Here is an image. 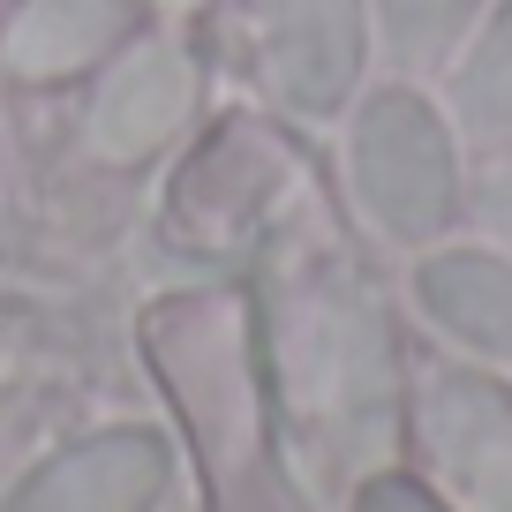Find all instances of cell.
Returning <instances> with one entry per match:
<instances>
[{
  "instance_id": "52a82bcc",
  "label": "cell",
  "mask_w": 512,
  "mask_h": 512,
  "mask_svg": "<svg viewBox=\"0 0 512 512\" xmlns=\"http://www.w3.org/2000/svg\"><path fill=\"white\" fill-rule=\"evenodd\" d=\"M166 437L151 430H106L68 445L61 460H46L8 512H151L166 497Z\"/></svg>"
},
{
  "instance_id": "ba28073f",
  "label": "cell",
  "mask_w": 512,
  "mask_h": 512,
  "mask_svg": "<svg viewBox=\"0 0 512 512\" xmlns=\"http://www.w3.org/2000/svg\"><path fill=\"white\" fill-rule=\"evenodd\" d=\"M136 16H144V0H16V16L0 31V61L23 83L83 76L136 38Z\"/></svg>"
},
{
  "instance_id": "5b68a950",
  "label": "cell",
  "mask_w": 512,
  "mask_h": 512,
  "mask_svg": "<svg viewBox=\"0 0 512 512\" xmlns=\"http://www.w3.org/2000/svg\"><path fill=\"white\" fill-rule=\"evenodd\" d=\"M196 98H204V68L196 46L174 31L159 38H128L106 61L91 106H83V151L106 166H144L189 128Z\"/></svg>"
},
{
  "instance_id": "7a4b0ae2",
  "label": "cell",
  "mask_w": 512,
  "mask_h": 512,
  "mask_svg": "<svg viewBox=\"0 0 512 512\" xmlns=\"http://www.w3.org/2000/svg\"><path fill=\"white\" fill-rule=\"evenodd\" d=\"M144 347L211 482V512H294L272 445V369L256 309L234 287L166 294L144 317Z\"/></svg>"
},
{
  "instance_id": "5bb4252c",
  "label": "cell",
  "mask_w": 512,
  "mask_h": 512,
  "mask_svg": "<svg viewBox=\"0 0 512 512\" xmlns=\"http://www.w3.org/2000/svg\"><path fill=\"white\" fill-rule=\"evenodd\" d=\"M159 16H196V8H211V0H151Z\"/></svg>"
},
{
  "instance_id": "8992f818",
  "label": "cell",
  "mask_w": 512,
  "mask_h": 512,
  "mask_svg": "<svg viewBox=\"0 0 512 512\" xmlns=\"http://www.w3.org/2000/svg\"><path fill=\"white\" fill-rule=\"evenodd\" d=\"M362 0H256V76L302 121H332L362 76Z\"/></svg>"
},
{
  "instance_id": "7c38bea8",
  "label": "cell",
  "mask_w": 512,
  "mask_h": 512,
  "mask_svg": "<svg viewBox=\"0 0 512 512\" xmlns=\"http://www.w3.org/2000/svg\"><path fill=\"white\" fill-rule=\"evenodd\" d=\"M354 512H452V505L437 490H422L415 475H384L377 467V475L354 482Z\"/></svg>"
},
{
  "instance_id": "3957f363",
  "label": "cell",
  "mask_w": 512,
  "mask_h": 512,
  "mask_svg": "<svg viewBox=\"0 0 512 512\" xmlns=\"http://www.w3.org/2000/svg\"><path fill=\"white\" fill-rule=\"evenodd\" d=\"M347 166H354V204L377 234L437 241L460 219V151H452V128L437 121V106L422 91L362 98Z\"/></svg>"
},
{
  "instance_id": "4fadbf2b",
  "label": "cell",
  "mask_w": 512,
  "mask_h": 512,
  "mask_svg": "<svg viewBox=\"0 0 512 512\" xmlns=\"http://www.w3.org/2000/svg\"><path fill=\"white\" fill-rule=\"evenodd\" d=\"M475 211H482V226H490V234L512 249V159L497 166L490 181H482V204H475Z\"/></svg>"
},
{
  "instance_id": "277c9868",
  "label": "cell",
  "mask_w": 512,
  "mask_h": 512,
  "mask_svg": "<svg viewBox=\"0 0 512 512\" xmlns=\"http://www.w3.org/2000/svg\"><path fill=\"white\" fill-rule=\"evenodd\" d=\"M415 445L452 512H512V392L482 369H430L415 384Z\"/></svg>"
},
{
  "instance_id": "6da1fadb",
  "label": "cell",
  "mask_w": 512,
  "mask_h": 512,
  "mask_svg": "<svg viewBox=\"0 0 512 512\" xmlns=\"http://www.w3.org/2000/svg\"><path fill=\"white\" fill-rule=\"evenodd\" d=\"M279 400L302 452L332 482H362L384 467L407 415L400 347L384 302L347 264H309L279 309Z\"/></svg>"
},
{
  "instance_id": "30bf717a",
  "label": "cell",
  "mask_w": 512,
  "mask_h": 512,
  "mask_svg": "<svg viewBox=\"0 0 512 512\" xmlns=\"http://www.w3.org/2000/svg\"><path fill=\"white\" fill-rule=\"evenodd\" d=\"M452 121L467 128V144H512V0H497V16L452 68Z\"/></svg>"
},
{
  "instance_id": "9c48e42d",
  "label": "cell",
  "mask_w": 512,
  "mask_h": 512,
  "mask_svg": "<svg viewBox=\"0 0 512 512\" xmlns=\"http://www.w3.org/2000/svg\"><path fill=\"white\" fill-rule=\"evenodd\" d=\"M415 302L445 339L512 362V249H430L415 264Z\"/></svg>"
},
{
  "instance_id": "8fae6325",
  "label": "cell",
  "mask_w": 512,
  "mask_h": 512,
  "mask_svg": "<svg viewBox=\"0 0 512 512\" xmlns=\"http://www.w3.org/2000/svg\"><path fill=\"white\" fill-rule=\"evenodd\" d=\"M482 0H377L384 16V46L400 53V61H437L467 38Z\"/></svg>"
}]
</instances>
